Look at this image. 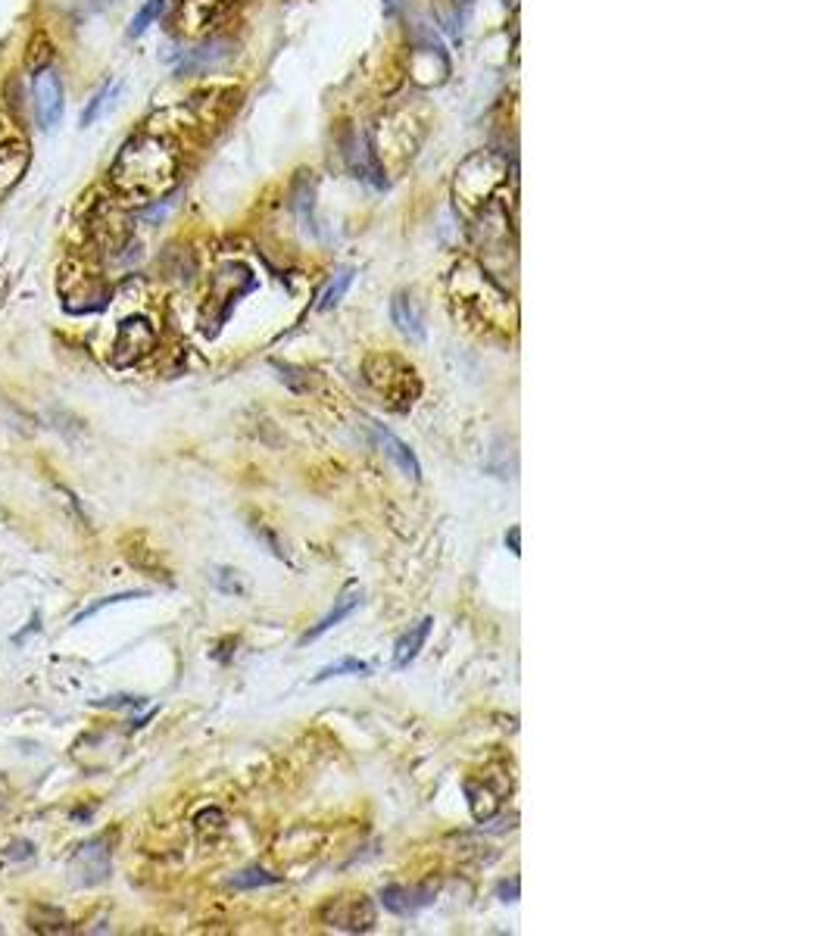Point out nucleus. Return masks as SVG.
<instances>
[{
  "mask_svg": "<svg viewBox=\"0 0 833 936\" xmlns=\"http://www.w3.org/2000/svg\"><path fill=\"white\" fill-rule=\"evenodd\" d=\"M110 181L122 200L128 203H156L163 200L178 181V150L163 135H135L122 144Z\"/></svg>",
  "mask_w": 833,
  "mask_h": 936,
  "instance_id": "nucleus-1",
  "label": "nucleus"
},
{
  "mask_svg": "<svg viewBox=\"0 0 833 936\" xmlns=\"http://www.w3.org/2000/svg\"><path fill=\"white\" fill-rule=\"evenodd\" d=\"M412 75L419 85H440L450 75L447 47L425 22H415L412 29Z\"/></svg>",
  "mask_w": 833,
  "mask_h": 936,
  "instance_id": "nucleus-2",
  "label": "nucleus"
},
{
  "mask_svg": "<svg viewBox=\"0 0 833 936\" xmlns=\"http://www.w3.org/2000/svg\"><path fill=\"white\" fill-rule=\"evenodd\" d=\"M366 378L378 394L387 400H403V406H412V400L419 397V378L397 356H372L366 362Z\"/></svg>",
  "mask_w": 833,
  "mask_h": 936,
  "instance_id": "nucleus-3",
  "label": "nucleus"
},
{
  "mask_svg": "<svg viewBox=\"0 0 833 936\" xmlns=\"http://www.w3.org/2000/svg\"><path fill=\"white\" fill-rule=\"evenodd\" d=\"M156 344V331L144 316H132L119 325L116 344H113V362L116 366H135Z\"/></svg>",
  "mask_w": 833,
  "mask_h": 936,
  "instance_id": "nucleus-4",
  "label": "nucleus"
},
{
  "mask_svg": "<svg viewBox=\"0 0 833 936\" xmlns=\"http://www.w3.org/2000/svg\"><path fill=\"white\" fill-rule=\"evenodd\" d=\"M32 94H35V116H38V125H41V128L60 125L63 110H66V97H63V82H60V75H57L54 66H44V69L35 72Z\"/></svg>",
  "mask_w": 833,
  "mask_h": 936,
  "instance_id": "nucleus-5",
  "label": "nucleus"
},
{
  "mask_svg": "<svg viewBox=\"0 0 833 936\" xmlns=\"http://www.w3.org/2000/svg\"><path fill=\"white\" fill-rule=\"evenodd\" d=\"M328 924L331 927H341V930H372L375 924V908L366 896H353V899H334L325 912Z\"/></svg>",
  "mask_w": 833,
  "mask_h": 936,
  "instance_id": "nucleus-6",
  "label": "nucleus"
},
{
  "mask_svg": "<svg viewBox=\"0 0 833 936\" xmlns=\"http://www.w3.org/2000/svg\"><path fill=\"white\" fill-rule=\"evenodd\" d=\"M231 44L222 41V38H213L206 41L194 50H188V57L178 63V75H206V72H216L222 69L228 60H231Z\"/></svg>",
  "mask_w": 833,
  "mask_h": 936,
  "instance_id": "nucleus-7",
  "label": "nucleus"
},
{
  "mask_svg": "<svg viewBox=\"0 0 833 936\" xmlns=\"http://www.w3.org/2000/svg\"><path fill=\"white\" fill-rule=\"evenodd\" d=\"M434 902V890L431 887H384L381 890V905L394 915H415L428 908Z\"/></svg>",
  "mask_w": 833,
  "mask_h": 936,
  "instance_id": "nucleus-8",
  "label": "nucleus"
},
{
  "mask_svg": "<svg viewBox=\"0 0 833 936\" xmlns=\"http://www.w3.org/2000/svg\"><path fill=\"white\" fill-rule=\"evenodd\" d=\"M390 319H394L400 334H406L409 341H415V344L425 341V319H422L419 303L412 300V294H406V291L394 294V300H390Z\"/></svg>",
  "mask_w": 833,
  "mask_h": 936,
  "instance_id": "nucleus-9",
  "label": "nucleus"
},
{
  "mask_svg": "<svg viewBox=\"0 0 833 936\" xmlns=\"http://www.w3.org/2000/svg\"><path fill=\"white\" fill-rule=\"evenodd\" d=\"M372 428H375V437H378V447L397 462L400 472H406L412 481H422V465H419V459H415V453L403 444V440L397 434H390L384 425H372Z\"/></svg>",
  "mask_w": 833,
  "mask_h": 936,
  "instance_id": "nucleus-10",
  "label": "nucleus"
},
{
  "mask_svg": "<svg viewBox=\"0 0 833 936\" xmlns=\"http://www.w3.org/2000/svg\"><path fill=\"white\" fill-rule=\"evenodd\" d=\"M107 871H110V855H107V849H103L100 843L82 846V849H78V855L72 858V874H82V877H78L82 883H97V880L107 877Z\"/></svg>",
  "mask_w": 833,
  "mask_h": 936,
  "instance_id": "nucleus-11",
  "label": "nucleus"
},
{
  "mask_svg": "<svg viewBox=\"0 0 833 936\" xmlns=\"http://www.w3.org/2000/svg\"><path fill=\"white\" fill-rule=\"evenodd\" d=\"M29 166V144L22 141H0V191L13 188L19 175Z\"/></svg>",
  "mask_w": 833,
  "mask_h": 936,
  "instance_id": "nucleus-12",
  "label": "nucleus"
},
{
  "mask_svg": "<svg viewBox=\"0 0 833 936\" xmlns=\"http://www.w3.org/2000/svg\"><path fill=\"white\" fill-rule=\"evenodd\" d=\"M431 624L434 618H422L419 624H412V628L397 640V649H394V668H406L415 656H419V649L425 646L428 634H431Z\"/></svg>",
  "mask_w": 833,
  "mask_h": 936,
  "instance_id": "nucleus-13",
  "label": "nucleus"
},
{
  "mask_svg": "<svg viewBox=\"0 0 833 936\" xmlns=\"http://www.w3.org/2000/svg\"><path fill=\"white\" fill-rule=\"evenodd\" d=\"M234 4H238V0H188V7L181 10V16H188L194 22L191 29H203V25L222 19Z\"/></svg>",
  "mask_w": 833,
  "mask_h": 936,
  "instance_id": "nucleus-14",
  "label": "nucleus"
},
{
  "mask_svg": "<svg viewBox=\"0 0 833 936\" xmlns=\"http://www.w3.org/2000/svg\"><path fill=\"white\" fill-rule=\"evenodd\" d=\"M359 603H362V593H359V590L347 593L344 600H337V606H334V609H331V612H328V615L316 624V628H312V631L303 637V643H309V640H319L325 631H331V628H334V624H341L347 615H353V612L359 609Z\"/></svg>",
  "mask_w": 833,
  "mask_h": 936,
  "instance_id": "nucleus-15",
  "label": "nucleus"
},
{
  "mask_svg": "<svg viewBox=\"0 0 833 936\" xmlns=\"http://www.w3.org/2000/svg\"><path fill=\"white\" fill-rule=\"evenodd\" d=\"M369 671H372L369 662L341 659V662H334V665H325V668L316 674V684H322V681H328V678H341V674H369Z\"/></svg>",
  "mask_w": 833,
  "mask_h": 936,
  "instance_id": "nucleus-16",
  "label": "nucleus"
},
{
  "mask_svg": "<svg viewBox=\"0 0 833 936\" xmlns=\"http://www.w3.org/2000/svg\"><path fill=\"white\" fill-rule=\"evenodd\" d=\"M272 883H278V877H272V874H269V871H263V868H250V871H241V874H234V877H231V887H238V890L272 887Z\"/></svg>",
  "mask_w": 833,
  "mask_h": 936,
  "instance_id": "nucleus-17",
  "label": "nucleus"
},
{
  "mask_svg": "<svg viewBox=\"0 0 833 936\" xmlns=\"http://www.w3.org/2000/svg\"><path fill=\"white\" fill-rule=\"evenodd\" d=\"M350 284H353V269H344V272H337V278L331 281V288L325 291V297H322V303H319V309H331V306H337L344 300V294L350 291Z\"/></svg>",
  "mask_w": 833,
  "mask_h": 936,
  "instance_id": "nucleus-18",
  "label": "nucleus"
},
{
  "mask_svg": "<svg viewBox=\"0 0 833 936\" xmlns=\"http://www.w3.org/2000/svg\"><path fill=\"white\" fill-rule=\"evenodd\" d=\"M163 7H166V0H147V4L138 10V16L132 19V29H128V35H132V38L144 35L150 29V22L163 13Z\"/></svg>",
  "mask_w": 833,
  "mask_h": 936,
  "instance_id": "nucleus-19",
  "label": "nucleus"
},
{
  "mask_svg": "<svg viewBox=\"0 0 833 936\" xmlns=\"http://www.w3.org/2000/svg\"><path fill=\"white\" fill-rule=\"evenodd\" d=\"M116 94V88H103V91H97L94 97H91V103H88V110H85V116H82V125H91L100 113H103V107L110 103V97Z\"/></svg>",
  "mask_w": 833,
  "mask_h": 936,
  "instance_id": "nucleus-20",
  "label": "nucleus"
},
{
  "mask_svg": "<svg viewBox=\"0 0 833 936\" xmlns=\"http://www.w3.org/2000/svg\"><path fill=\"white\" fill-rule=\"evenodd\" d=\"M381 4H384V13H387V16H400V13L409 7V0H381Z\"/></svg>",
  "mask_w": 833,
  "mask_h": 936,
  "instance_id": "nucleus-21",
  "label": "nucleus"
},
{
  "mask_svg": "<svg viewBox=\"0 0 833 936\" xmlns=\"http://www.w3.org/2000/svg\"><path fill=\"white\" fill-rule=\"evenodd\" d=\"M500 896H512V902H515V896H518V880H512V887H509V883H503Z\"/></svg>",
  "mask_w": 833,
  "mask_h": 936,
  "instance_id": "nucleus-22",
  "label": "nucleus"
},
{
  "mask_svg": "<svg viewBox=\"0 0 833 936\" xmlns=\"http://www.w3.org/2000/svg\"><path fill=\"white\" fill-rule=\"evenodd\" d=\"M506 543H512V553H522L518 550V528H512V534H506Z\"/></svg>",
  "mask_w": 833,
  "mask_h": 936,
  "instance_id": "nucleus-23",
  "label": "nucleus"
}]
</instances>
